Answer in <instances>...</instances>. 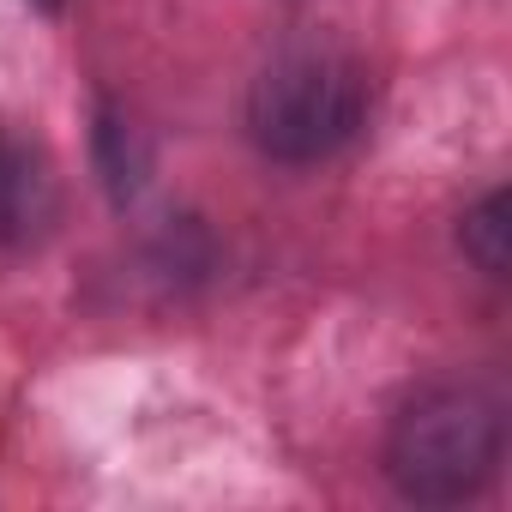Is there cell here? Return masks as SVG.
Masks as SVG:
<instances>
[{
	"label": "cell",
	"instance_id": "1",
	"mask_svg": "<svg viewBox=\"0 0 512 512\" xmlns=\"http://www.w3.org/2000/svg\"><path fill=\"white\" fill-rule=\"evenodd\" d=\"M374 115V73L356 49L296 43L278 49L247 85V139L272 163L308 169L362 139Z\"/></svg>",
	"mask_w": 512,
	"mask_h": 512
},
{
	"label": "cell",
	"instance_id": "2",
	"mask_svg": "<svg viewBox=\"0 0 512 512\" xmlns=\"http://www.w3.org/2000/svg\"><path fill=\"white\" fill-rule=\"evenodd\" d=\"M506 458V410L482 380L416 386L386 428V476L416 506H458L494 482Z\"/></svg>",
	"mask_w": 512,
	"mask_h": 512
},
{
	"label": "cell",
	"instance_id": "3",
	"mask_svg": "<svg viewBox=\"0 0 512 512\" xmlns=\"http://www.w3.org/2000/svg\"><path fill=\"white\" fill-rule=\"evenodd\" d=\"M61 217V187L49 157L19 139V133H0V253H25L37 247Z\"/></svg>",
	"mask_w": 512,
	"mask_h": 512
},
{
	"label": "cell",
	"instance_id": "4",
	"mask_svg": "<svg viewBox=\"0 0 512 512\" xmlns=\"http://www.w3.org/2000/svg\"><path fill=\"white\" fill-rule=\"evenodd\" d=\"M458 247H464V260L482 272V278H506V193L494 187V193H482L470 211H464V223H458Z\"/></svg>",
	"mask_w": 512,
	"mask_h": 512
}]
</instances>
